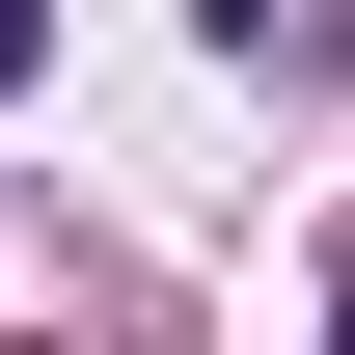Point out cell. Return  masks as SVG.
<instances>
[{"label":"cell","instance_id":"cell-1","mask_svg":"<svg viewBox=\"0 0 355 355\" xmlns=\"http://www.w3.org/2000/svg\"><path fill=\"white\" fill-rule=\"evenodd\" d=\"M28 55H55V0H0V83H28Z\"/></svg>","mask_w":355,"mask_h":355}]
</instances>
